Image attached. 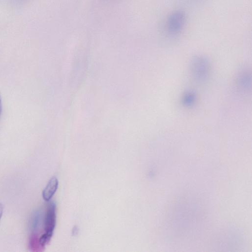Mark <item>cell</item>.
I'll return each mask as SVG.
<instances>
[{"label": "cell", "instance_id": "obj_4", "mask_svg": "<svg viewBox=\"0 0 252 252\" xmlns=\"http://www.w3.org/2000/svg\"><path fill=\"white\" fill-rule=\"evenodd\" d=\"M58 187V179L52 177L48 182L42 192V197L45 201L48 202L51 200L56 193Z\"/></svg>", "mask_w": 252, "mask_h": 252}, {"label": "cell", "instance_id": "obj_7", "mask_svg": "<svg viewBox=\"0 0 252 252\" xmlns=\"http://www.w3.org/2000/svg\"><path fill=\"white\" fill-rule=\"evenodd\" d=\"M4 211V206L3 205L0 203V220H1Z\"/></svg>", "mask_w": 252, "mask_h": 252}, {"label": "cell", "instance_id": "obj_3", "mask_svg": "<svg viewBox=\"0 0 252 252\" xmlns=\"http://www.w3.org/2000/svg\"><path fill=\"white\" fill-rule=\"evenodd\" d=\"M192 70L193 76L197 81H205L209 74L208 61L203 57H196L193 61Z\"/></svg>", "mask_w": 252, "mask_h": 252}, {"label": "cell", "instance_id": "obj_5", "mask_svg": "<svg viewBox=\"0 0 252 252\" xmlns=\"http://www.w3.org/2000/svg\"><path fill=\"white\" fill-rule=\"evenodd\" d=\"M40 221L41 213L39 212H37L33 215L31 221V229L33 232L36 231L38 229Z\"/></svg>", "mask_w": 252, "mask_h": 252}, {"label": "cell", "instance_id": "obj_1", "mask_svg": "<svg viewBox=\"0 0 252 252\" xmlns=\"http://www.w3.org/2000/svg\"><path fill=\"white\" fill-rule=\"evenodd\" d=\"M56 205L54 203L49 204L44 219V233L39 239V244L43 247L50 240L56 225Z\"/></svg>", "mask_w": 252, "mask_h": 252}, {"label": "cell", "instance_id": "obj_6", "mask_svg": "<svg viewBox=\"0 0 252 252\" xmlns=\"http://www.w3.org/2000/svg\"><path fill=\"white\" fill-rule=\"evenodd\" d=\"M195 100V96L192 92L186 94L183 99L184 104L187 106L192 105Z\"/></svg>", "mask_w": 252, "mask_h": 252}, {"label": "cell", "instance_id": "obj_8", "mask_svg": "<svg viewBox=\"0 0 252 252\" xmlns=\"http://www.w3.org/2000/svg\"><path fill=\"white\" fill-rule=\"evenodd\" d=\"M2 111V97H1V94H0V117H1Z\"/></svg>", "mask_w": 252, "mask_h": 252}, {"label": "cell", "instance_id": "obj_2", "mask_svg": "<svg viewBox=\"0 0 252 252\" xmlns=\"http://www.w3.org/2000/svg\"><path fill=\"white\" fill-rule=\"evenodd\" d=\"M185 21L184 14L176 11L171 14L167 21V29L171 35H178L182 31Z\"/></svg>", "mask_w": 252, "mask_h": 252}]
</instances>
